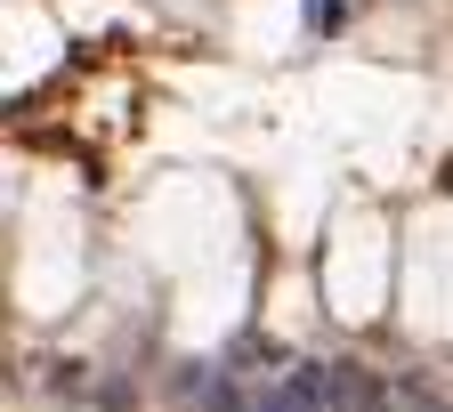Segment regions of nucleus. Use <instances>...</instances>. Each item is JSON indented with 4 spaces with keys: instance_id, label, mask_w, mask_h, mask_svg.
Here are the masks:
<instances>
[{
    "instance_id": "nucleus-1",
    "label": "nucleus",
    "mask_w": 453,
    "mask_h": 412,
    "mask_svg": "<svg viewBox=\"0 0 453 412\" xmlns=\"http://www.w3.org/2000/svg\"><path fill=\"white\" fill-rule=\"evenodd\" d=\"M259 412H340L332 364H292V372H275V388L259 396Z\"/></svg>"
},
{
    "instance_id": "nucleus-2",
    "label": "nucleus",
    "mask_w": 453,
    "mask_h": 412,
    "mask_svg": "<svg viewBox=\"0 0 453 412\" xmlns=\"http://www.w3.org/2000/svg\"><path fill=\"white\" fill-rule=\"evenodd\" d=\"M332 380H340V412H405L396 388L380 372H365V364H332Z\"/></svg>"
},
{
    "instance_id": "nucleus-3",
    "label": "nucleus",
    "mask_w": 453,
    "mask_h": 412,
    "mask_svg": "<svg viewBox=\"0 0 453 412\" xmlns=\"http://www.w3.org/2000/svg\"><path fill=\"white\" fill-rule=\"evenodd\" d=\"M179 404H195V412H243L235 372H187V380H179Z\"/></svg>"
},
{
    "instance_id": "nucleus-4",
    "label": "nucleus",
    "mask_w": 453,
    "mask_h": 412,
    "mask_svg": "<svg viewBox=\"0 0 453 412\" xmlns=\"http://www.w3.org/2000/svg\"><path fill=\"white\" fill-rule=\"evenodd\" d=\"M396 404H405V412H445V396H437L421 372H396Z\"/></svg>"
},
{
    "instance_id": "nucleus-5",
    "label": "nucleus",
    "mask_w": 453,
    "mask_h": 412,
    "mask_svg": "<svg viewBox=\"0 0 453 412\" xmlns=\"http://www.w3.org/2000/svg\"><path fill=\"white\" fill-rule=\"evenodd\" d=\"M340 17H349V0H316V25L324 33H340Z\"/></svg>"
}]
</instances>
